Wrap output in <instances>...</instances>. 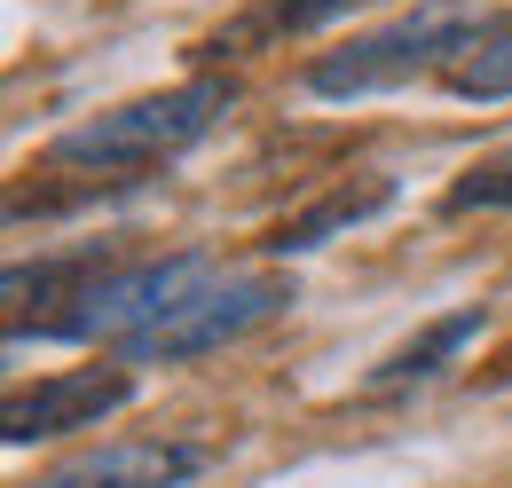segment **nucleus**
<instances>
[{
    "label": "nucleus",
    "mask_w": 512,
    "mask_h": 488,
    "mask_svg": "<svg viewBox=\"0 0 512 488\" xmlns=\"http://www.w3.org/2000/svg\"><path fill=\"white\" fill-rule=\"evenodd\" d=\"M442 87L457 103H512V16H497L465 56L442 71Z\"/></svg>",
    "instance_id": "nucleus-9"
},
{
    "label": "nucleus",
    "mask_w": 512,
    "mask_h": 488,
    "mask_svg": "<svg viewBox=\"0 0 512 488\" xmlns=\"http://www.w3.org/2000/svg\"><path fill=\"white\" fill-rule=\"evenodd\" d=\"M386 205H394V182L386 174H363V182H339V189H323L308 213H292L276 237H268V252L276 260H300V252H316V244H331L339 229H363V221H379Z\"/></svg>",
    "instance_id": "nucleus-7"
},
{
    "label": "nucleus",
    "mask_w": 512,
    "mask_h": 488,
    "mask_svg": "<svg viewBox=\"0 0 512 488\" xmlns=\"http://www.w3.org/2000/svg\"><path fill=\"white\" fill-rule=\"evenodd\" d=\"M205 465H213L205 441H103V449H79L64 465H48L24 488H182Z\"/></svg>",
    "instance_id": "nucleus-5"
},
{
    "label": "nucleus",
    "mask_w": 512,
    "mask_h": 488,
    "mask_svg": "<svg viewBox=\"0 0 512 488\" xmlns=\"http://www.w3.org/2000/svg\"><path fill=\"white\" fill-rule=\"evenodd\" d=\"M449 213H512V150L505 158H481V166H465L442 197Z\"/></svg>",
    "instance_id": "nucleus-10"
},
{
    "label": "nucleus",
    "mask_w": 512,
    "mask_h": 488,
    "mask_svg": "<svg viewBox=\"0 0 512 488\" xmlns=\"http://www.w3.org/2000/svg\"><path fill=\"white\" fill-rule=\"evenodd\" d=\"M284 307H292V284H284V276H268V268H221V260H213L190 300L166 307L150 331H134L127 347H119V363H190V355H213V347L260 331V323L284 315Z\"/></svg>",
    "instance_id": "nucleus-3"
},
{
    "label": "nucleus",
    "mask_w": 512,
    "mask_h": 488,
    "mask_svg": "<svg viewBox=\"0 0 512 488\" xmlns=\"http://www.w3.org/2000/svg\"><path fill=\"white\" fill-rule=\"evenodd\" d=\"M481 339V307H449V315H434L410 347H394L379 370H371V394H402V386H426V378H442L465 347Z\"/></svg>",
    "instance_id": "nucleus-8"
},
{
    "label": "nucleus",
    "mask_w": 512,
    "mask_h": 488,
    "mask_svg": "<svg viewBox=\"0 0 512 488\" xmlns=\"http://www.w3.org/2000/svg\"><path fill=\"white\" fill-rule=\"evenodd\" d=\"M489 24H497V8H473V0H418V8L371 24V32H355L347 48L316 56L300 71V87H308L316 103L386 95V87H410V79H426V71H449Z\"/></svg>",
    "instance_id": "nucleus-1"
},
{
    "label": "nucleus",
    "mask_w": 512,
    "mask_h": 488,
    "mask_svg": "<svg viewBox=\"0 0 512 488\" xmlns=\"http://www.w3.org/2000/svg\"><path fill=\"white\" fill-rule=\"evenodd\" d=\"M221 111H229V79H182V87H158V95H134V103H111V111H95V119L64 126V134L48 142V166L134 174V166L182 158L190 142H205Z\"/></svg>",
    "instance_id": "nucleus-2"
},
{
    "label": "nucleus",
    "mask_w": 512,
    "mask_h": 488,
    "mask_svg": "<svg viewBox=\"0 0 512 488\" xmlns=\"http://www.w3.org/2000/svg\"><path fill=\"white\" fill-rule=\"evenodd\" d=\"M205 268H213L205 252H166V260H127L111 276H87L64 300V315L40 323V339H71V347L103 339V347H127L134 331H150L166 307L190 300L197 284H205Z\"/></svg>",
    "instance_id": "nucleus-4"
},
{
    "label": "nucleus",
    "mask_w": 512,
    "mask_h": 488,
    "mask_svg": "<svg viewBox=\"0 0 512 488\" xmlns=\"http://www.w3.org/2000/svg\"><path fill=\"white\" fill-rule=\"evenodd\" d=\"M127 394H134L127 370H64V378H48V386H32V394H8V410H0V441L24 449V441L87 433L95 418H111Z\"/></svg>",
    "instance_id": "nucleus-6"
}]
</instances>
